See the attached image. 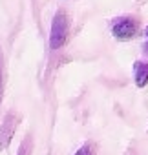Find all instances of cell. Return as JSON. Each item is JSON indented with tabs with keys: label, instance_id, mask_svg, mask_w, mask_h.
Returning a JSON list of instances; mask_svg holds the SVG:
<instances>
[{
	"label": "cell",
	"instance_id": "obj_6",
	"mask_svg": "<svg viewBox=\"0 0 148 155\" xmlns=\"http://www.w3.org/2000/svg\"><path fill=\"white\" fill-rule=\"evenodd\" d=\"M143 51H144V55L148 57V26H146V29H144V44H143Z\"/></svg>",
	"mask_w": 148,
	"mask_h": 155
},
{
	"label": "cell",
	"instance_id": "obj_4",
	"mask_svg": "<svg viewBox=\"0 0 148 155\" xmlns=\"http://www.w3.org/2000/svg\"><path fill=\"white\" fill-rule=\"evenodd\" d=\"M133 82H135L137 88L148 86V62L137 60L133 64Z\"/></svg>",
	"mask_w": 148,
	"mask_h": 155
},
{
	"label": "cell",
	"instance_id": "obj_1",
	"mask_svg": "<svg viewBox=\"0 0 148 155\" xmlns=\"http://www.w3.org/2000/svg\"><path fill=\"white\" fill-rule=\"evenodd\" d=\"M68 33H69L68 15L64 11H57L51 22V31H49V48L60 49L68 40Z\"/></svg>",
	"mask_w": 148,
	"mask_h": 155
},
{
	"label": "cell",
	"instance_id": "obj_7",
	"mask_svg": "<svg viewBox=\"0 0 148 155\" xmlns=\"http://www.w3.org/2000/svg\"><path fill=\"white\" fill-rule=\"evenodd\" d=\"M0 97H2V69H0Z\"/></svg>",
	"mask_w": 148,
	"mask_h": 155
},
{
	"label": "cell",
	"instance_id": "obj_2",
	"mask_svg": "<svg viewBox=\"0 0 148 155\" xmlns=\"http://www.w3.org/2000/svg\"><path fill=\"white\" fill-rule=\"evenodd\" d=\"M139 31V20L135 17L124 15V17H117L115 20H112V35L121 40V42H128L132 40Z\"/></svg>",
	"mask_w": 148,
	"mask_h": 155
},
{
	"label": "cell",
	"instance_id": "obj_3",
	"mask_svg": "<svg viewBox=\"0 0 148 155\" xmlns=\"http://www.w3.org/2000/svg\"><path fill=\"white\" fill-rule=\"evenodd\" d=\"M15 128H17V119L13 115H8L6 120L0 126V150H6L13 139V133H15Z\"/></svg>",
	"mask_w": 148,
	"mask_h": 155
},
{
	"label": "cell",
	"instance_id": "obj_5",
	"mask_svg": "<svg viewBox=\"0 0 148 155\" xmlns=\"http://www.w3.org/2000/svg\"><path fill=\"white\" fill-rule=\"evenodd\" d=\"M73 155H93V150H92V144H84V146H81Z\"/></svg>",
	"mask_w": 148,
	"mask_h": 155
}]
</instances>
